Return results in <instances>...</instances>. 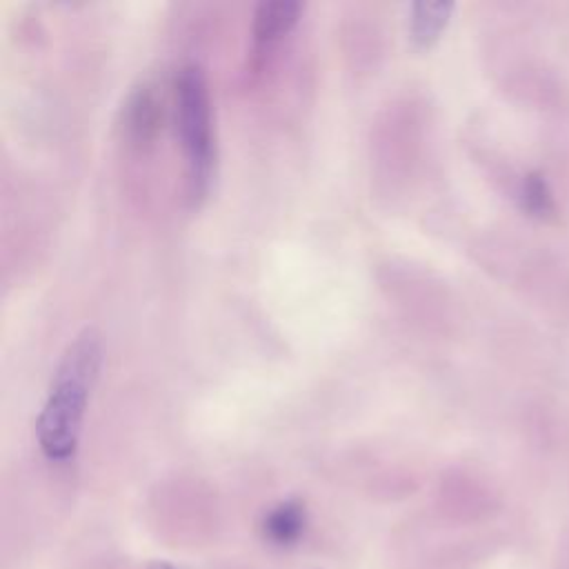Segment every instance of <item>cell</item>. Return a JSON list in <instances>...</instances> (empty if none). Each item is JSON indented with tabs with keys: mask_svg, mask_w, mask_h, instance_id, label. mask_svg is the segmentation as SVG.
<instances>
[{
	"mask_svg": "<svg viewBox=\"0 0 569 569\" xmlns=\"http://www.w3.org/2000/svg\"><path fill=\"white\" fill-rule=\"evenodd\" d=\"M100 367L102 338L93 327H87L64 347L36 418V440L49 462L67 465L76 458Z\"/></svg>",
	"mask_w": 569,
	"mask_h": 569,
	"instance_id": "1",
	"label": "cell"
},
{
	"mask_svg": "<svg viewBox=\"0 0 569 569\" xmlns=\"http://www.w3.org/2000/svg\"><path fill=\"white\" fill-rule=\"evenodd\" d=\"M173 104L176 129L187 162V193L196 202L207 193L216 162L211 93L207 73L200 64L189 62L178 71Z\"/></svg>",
	"mask_w": 569,
	"mask_h": 569,
	"instance_id": "2",
	"label": "cell"
},
{
	"mask_svg": "<svg viewBox=\"0 0 569 569\" xmlns=\"http://www.w3.org/2000/svg\"><path fill=\"white\" fill-rule=\"evenodd\" d=\"M298 0H262L253 11L251 49L247 56V76H260L276 44L296 27L302 13Z\"/></svg>",
	"mask_w": 569,
	"mask_h": 569,
	"instance_id": "3",
	"label": "cell"
},
{
	"mask_svg": "<svg viewBox=\"0 0 569 569\" xmlns=\"http://www.w3.org/2000/svg\"><path fill=\"white\" fill-rule=\"evenodd\" d=\"M162 122V102L151 84H140L136 87L122 111V127L127 133V140L147 147L156 140Z\"/></svg>",
	"mask_w": 569,
	"mask_h": 569,
	"instance_id": "4",
	"label": "cell"
},
{
	"mask_svg": "<svg viewBox=\"0 0 569 569\" xmlns=\"http://www.w3.org/2000/svg\"><path fill=\"white\" fill-rule=\"evenodd\" d=\"M305 529H307V507L296 498L278 502L262 518V536L267 538V542L276 547L296 545L302 538Z\"/></svg>",
	"mask_w": 569,
	"mask_h": 569,
	"instance_id": "5",
	"label": "cell"
},
{
	"mask_svg": "<svg viewBox=\"0 0 569 569\" xmlns=\"http://www.w3.org/2000/svg\"><path fill=\"white\" fill-rule=\"evenodd\" d=\"M453 13V2H413L409 7V38L418 44V47H429L433 44L440 33L445 31V27L449 24V18Z\"/></svg>",
	"mask_w": 569,
	"mask_h": 569,
	"instance_id": "6",
	"label": "cell"
},
{
	"mask_svg": "<svg viewBox=\"0 0 569 569\" xmlns=\"http://www.w3.org/2000/svg\"><path fill=\"white\" fill-rule=\"evenodd\" d=\"M520 198H522V207L531 216H547V213L553 211V198H551L549 184L538 171H529L522 178Z\"/></svg>",
	"mask_w": 569,
	"mask_h": 569,
	"instance_id": "7",
	"label": "cell"
},
{
	"mask_svg": "<svg viewBox=\"0 0 569 569\" xmlns=\"http://www.w3.org/2000/svg\"><path fill=\"white\" fill-rule=\"evenodd\" d=\"M151 569H173L169 562H162V560H156L153 565H151Z\"/></svg>",
	"mask_w": 569,
	"mask_h": 569,
	"instance_id": "8",
	"label": "cell"
}]
</instances>
